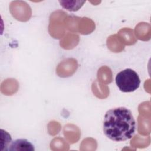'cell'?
<instances>
[{
	"instance_id": "obj_4",
	"label": "cell",
	"mask_w": 151,
	"mask_h": 151,
	"mask_svg": "<svg viewBox=\"0 0 151 151\" xmlns=\"http://www.w3.org/2000/svg\"><path fill=\"white\" fill-rule=\"evenodd\" d=\"M9 11L14 18L22 22L28 21L32 14L29 5L22 1H12L9 5Z\"/></svg>"
},
{
	"instance_id": "obj_12",
	"label": "cell",
	"mask_w": 151,
	"mask_h": 151,
	"mask_svg": "<svg viewBox=\"0 0 151 151\" xmlns=\"http://www.w3.org/2000/svg\"><path fill=\"white\" fill-rule=\"evenodd\" d=\"M137 121L139 133L142 135L149 134L150 132V115H142L140 114Z\"/></svg>"
},
{
	"instance_id": "obj_7",
	"label": "cell",
	"mask_w": 151,
	"mask_h": 151,
	"mask_svg": "<svg viewBox=\"0 0 151 151\" xmlns=\"http://www.w3.org/2000/svg\"><path fill=\"white\" fill-rule=\"evenodd\" d=\"M19 84L16 79L8 78L4 80L1 84V91L6 96H11L15 94L18 90Z\"/></svg>"
},
{
	"instance_id": "obj_20",
	"label": "cell",
	"mask_w": 151,
	"mask_h": 151,
	"mask_svg": "<svg viewBox=\"0 0 151 151\" xmlns=\"http://www.w3.org/2000/svg\"><path fill=\"white\" fill-rule=\"evenodd\" d=\"M150 143V137H147L146 138H142L139 135H136L131 140L130 145L132 147H145Z\"/></svg>"
},
{
	"instance_id": "obj_2",
	"label": "cell",
	"mask_w": 151,
	"mask_h": 151,
	"mask_svg": "<svg viewBox=\"0 0 151 151\" xmlns=\"http://www.w3.org/2000/svg\"><path fill=\"white\" fill-rule=\"evenodd\" d=\"M116 83L120 91L129 93L134 91L139 88L140 80L138 74L134 70L127 68L117 74Z\"/></svg>"
},
{
	"instance_id": "obj_3",
	"label": "cell",
	"mask_w": 151,
	"mask_h": 151,
	"mask_svg": "<svg viewBox=\"0 0 151 151\" xmlns=\"http://www.w3.org/2000/svg\"><path fill=\"white\" fill-rule=\"evenodd\" d=\"M67 13L61 10L53 12L50 17L48 31L51 37L56 39L61 38L65 34L64 21Z\"/></svg>"
},
{
	"instance_id": "obj_8",
	"label": "cell",
	"mask_w": 151,
	"mask_h": 151,
	"mask_svg": "<svg viewBox=\"0 0 151 151\" xmlns=\"http://www.w3.org/2000/svg\"><path fill=\"white\" fill-rule=\"evenodd\" d=\"M33 145L26 139H17L12 142L8 147V150L12 151H34Z\"/></svg>"
},
{
	"instance_id": "obj_13",
	"label": "cell",
	"mask_w": 151,
	"mask_h": 151,
	"mask_svg": "<svg viewBox=\"0 0 151 151\" xmlns=\"http://www.w3.org/2000/svg\"><path fill=\"white\" fill-rule=\"evenodd\" d=\"M95 29V24L90 18L83 17L81 18L78 26V32L83 35L89 34Z\"/></svg>"
},
{
	"instance_id": "obj_1",
	"label": "cell",
	"mask_w": 151,
	"mask_h": 151,
	"mask_svg": "<svg viewBox=\"0 0 151 151\" xmlns=\"http://www.w3.org/2000/svg\"><path fill=\"white\" fill-rule=\"evenodd\" d=\"M136 129V122L130 110L117 107L108 110L104 118V134L115 142L125 141L132 137Z\"/></svg>"
},
{
	"instance_id": "obj_22",
	"label": "cell",
	"mask_w": 151,
	"mask_h": 151,
	"mask_svg": "<svg viewBox=\"0 0 151 151\" xmlns=\"http://www.w3.org/2000/svg\"><path fill=\"white\" fill-rule=\"evenodd\" d=\"M1 150H8L7 148L9 146L11 142V136L5 130L1 129Z\"/></svg>"
},
{
	"instance_id": "obj_15",
	"label": "cell",
	"mask_w": 151,
	"mask_h": 151,
	"mask_svg": "<svg viewBox=\"0 0 151 151\" xmlns=\"http://www.w3.org/2000/svg\"><path fill=\"white\" fill-rule=\"evenodd\" d=\"M118 35L121 38L124 44L131 45L136 42V39L134 35L133 31L128 28H124L121 29L119 32Z\"/></svg>"
},
{
	"instance_id": "obj_6",
	"label": "cell",
	"mask_w": 151,
	"mask_h": 151,
	"mask_svg": "<svg viewBox=\"0 0 151 151\" xmlns=\"http://www.w3.org/2000/svg\"><path fill=\"white\" fill-rule=\"evenodd\" d=\"M63 133L65 139L71 144L77 142L81 135L79 128L73 124L65 125L63 129Z\"/></svg>"
},
{
	"instance_id": "obj_10",
	"label": "cell",
	"mask_w": 151,
	"mask_h": 151,
	"mask_svg": "<svg viewBox=\"0 0 151 151\" xmlns=\"http://www.w3.org/2000/svg\"><path fill=\"white\" fill-rule=\"evenodd\" d=\"M135 33L138 39L147 41L150 38V25L146 22H140L135 28Z\"/></svg>"
},
{
	"instance_id": "obj_24",
	"label": "cell",
	"mask_w": 151,
	"mask_h": 151,
	"mask_svg": "<svg viewBox=\"0 0 151 151\" xmlns=\"http://www.w3.org/2000/svg\"><path fill=\"white\" fill-rule=\"evenodd\" d=\"M150 102L145 101L139 105V111L142 115H150Z\"/></svg>"
},
{
	"instance_id": "obj_17",
	"label": "cell",
	"mask_w": 151,
	"mask_h": 151,
	"mask_svg": "<svg viewBox=\"0 0 151 151\" xmlns=\"http://www.w3.org/2000/svg\"><path fill=\"white\" fill-rule=\"evenodd\" d=\"M81 18L74 15L67 16L64 21L65 28L72 32H78V26Z\"/></svg>"
},
{
	"instance_id": "obj_9",
	"label": "cell",
	"mask_w": 151,
	"mask_h": 151,
	"mask_svg": "<svg viewBox=\"0 0 151 151\" xmlns=\"http://www.w3.org/2000/svg\"><path fill=\"white\" fill-rule=\"evenodd\" d=\"M108 48L114 52H120L124 50V44L118 35L114 34L109 36L107 40Z\"/></svg>"
},
{
	"instance_id": "obj_19",
	"label": "cell",
	"mask_w": 151,
	"mask_h": 151,
	"mask_svg": "<svg viewBox=\"0 0 151 151\" xmlns=\"http://www.w3.org/2000/svg\"><path fill=\"white\" fill-rule=\"evenodd\" d=\"M50 147L53 150H68L69 149L68 145L63 138L59 137L54 138L51 141Z\"/></svg>"
},
{
	"instance_id": "obj_23",
	"label": "cell",
	"mask_w": 151,
	"mask_h": 151,
	"mask_svg": "<svg viewBox=\"0 0 151 151\" xmlns=\"http://www.w3.org/2000/svg\"><path fill=\"white\" fill-rule=\"evenodd\" d=\"M61 124L55 121H51L48 124V131L50 135L54 136L61 130Z\"/></svg>"
},
{
	"instance_id": "obj_11",
	"label": "cell",
	"mask_w": 151,
	"mask_h": 151,
	"mask_svg": "<svg viewBox=\"0 0 151 151\" xmlns=\"http://www.w3.org/2000/svg\"><path fill=\"white\" fill-rule=\"evenodd\" d=\"M79 42L78 35L72 34L68 33L61 41L60 42V46L65 50H70L74 48Z\"/></svg>"
},
{
	"instance_id": "obj_5",
	"label": "cell",
	"mask_w": 151,
	"mask_h": 151,
	"mask_svg": "<svg viewBox=\"0 0 151 151\" xmlns=\"http://www.w3.org/2000/svg\"><path fill=\"white\" fill-rule=\"evenodd\" d=\"M78 63L74 58H67L61 61L56 68V73L60 77L71 76L77 70Z\"/></svg>"
},
{
	"instance_id": "obj_18",
	"label": "cell",
	"mask_w": 151,
	"mask_h": 151,
	"mask_svg": "<svg viewBox=\"0 0 151 151\" xmlns=\"http://www.w3.org/2000/svg\"><path fill=\"white\" fill-rule=\"evenodd\" d=\"M61 5L65 9L70 11H77L86 2L83 1H59Z\"/></svg>"
},
{
	"instance_id": "obj_16",
	"label": "cell",
	"mask_w": 151,
	"mask_h": 151,
	"mask_svg": "<svg viewBox=\"0 0 151 151\" xmlns=\"http://www.w3.org/2000/svg\"><path fill=\"white\" fill-rule=\"evenodd\" d=\"M98 81L102 84H109L112 80V73L110 68L107 66H102L97 72Z\"/></svg>"
},
{
	"instance_id": "obj_21",
	"label": "cell",
	"mask_w": 151,
	"mask_h": 151,
	"mask_svg": "<svg viewBox=\"0 0 151 151\" xmlns=\"http://www.w3.org/2000/svg\"><path fill=\"white\" fill-rule=\"evenodd\" d=\"M97 142L95 139L88 137L84 139L80 147V150H95L97 148Z\"/></svg>"
},
{
	"instance_id": "obj_14",
	"label": "cell",
	"mask_w": 151,
	"mask_h": 151,
	"mask_svg": "<svg viewBox=\"0 0 151 151\" xmlns=\"http://www.w3.org/2000/svg\"><path fill=\"white\" fill-rule=\"evenodd\" d=\"M92 91L99 99H105L109 95V88L106 85L95 80L92 84Z\"/></svg>"
}]
</instances>
